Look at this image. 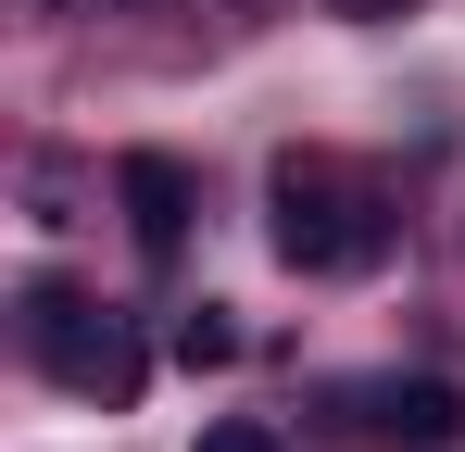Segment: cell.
<instances>
[{"instance_id":"277c9868","label":"cell","mask_w":465,"mask_h":452,"mask_svg":"<svg viewBox=\"0 0 465 452\" xmlns=\"http://www.w3.org/2000/svg\"><path fill=\"white\" fill-rule=\"evenodd\" d=\"M114 201H126V226H139L152 264L189 251V163H176V151H126V163H114Z\"/></svg>"},{"instance_id":"ba28073f","label":"cell","mask_w":465,"mask_h":452,"mask_svg":"<svg viewBox=\"0 0 465 452\" xmlns=\"http://www.w3.org/2000/svg\"><path fill=\"white\" fill-rule=\"evenodd\" d=\"M25 13H64V0H25Z\"/></svg>"},{"instance_id":"6da1fadb","label":"cell","mask_w":465,"mask_h":452,"mask_svg":"<svg viewBox=\"0 0 465 452\" xmlns=\"http://www.w3.org/2000/svg\"><path fill=\"white\" fill-rule=\"evenodd\" d=\"M264 214H277V264H302V277H365V264H390V201L340 151H277Z\"/></svg>"},{"instance_id":"5b68a950","label":"cell","mask_w":465,"mask_h":452,"mask_svg":"<svg viewBox=\"0 0 465 452\" xmlns=\"http://www.w3.org/2000/svg\"><path fill=\"white\" fill-rule=\"evenodd\" d=\"M176 365L202 377V365H239V327H227V301H189L176 314Z\"/></svg>"},{"instance_id":"9c48e42d","label":"cell","mask_w":465,"mask_h":452,"mask_svg":"<svg viewBox=\"0 0 465 452\" xmlns=\"http://www.w3.org/2000/svg\"><path fill=\"white\" fill-rule=\"evenodd\" d=\"M114 13H126V0H114Z\"/></svg>"},{"instance_id":"52a82bcc","label":"cell","mask_w":465,"mask_h":452,"mask_svg":"<svg viewBox=\"0 0 465 452\" xmlns=\"http://www.w3.org/2000/svg\"><path fill=\"white\" fill-rule=\"evenodd\" d=\"M340 13H402V0H340Z\"/></svg>"},{"instance_id":"3957f363","label":"cell","mask_w":465,"mask_h":452,"mask_svg":"<svg viewBox=\"0 0 465 452\" xmlns=\"http://www.w3.org/2000/svg\"><path fill=\"white\" fill-rule=\"evenodd\" d=\"M352 427L378 452H453L465 440V389L453 377H365L352 389Z\"/></svg>"},{"instance_id":"7a4b0ae2","label":"cell","mask_w":465,"mask_h":452,"mask_svg":"<svg viewBox=\"0 0 465 452\" xmlns=\"http://www.w3.org/2000/svg\"><path fill=\"white\" fill-rule=\"evenodd\" d=\"M25 352L64 377L76 402H139V377H152L139 339H126L101 301H76V290H25Z\"/></svg>"},{"instance_id":"8992f818","label":"cell","mask_w":465,"mask_h":452,"mask_svg":"<svg viewBox=\"0 0 465 452\" xmlns=\"http://www.w3.org/2000/svg\"><path fill=\"white\" fill-rule=\"evenodd\" d=\"M202 452H290V440H277L264 415H214V427H202Z\"/></svg>"}]
</instances>
